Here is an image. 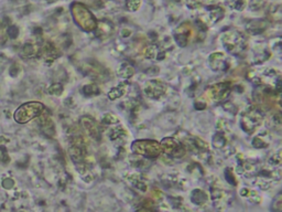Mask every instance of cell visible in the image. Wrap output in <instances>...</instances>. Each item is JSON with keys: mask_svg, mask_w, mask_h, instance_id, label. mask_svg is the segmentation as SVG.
<instances>
[{"mask_svg": "<svg viewBox=\"0 0 282 212\" xmlns=\"http://www.w3.org/2000/svg\"><path fill=\"white\" fill-rule=\"evenodd\" d=\"M120 34H121L122 38H128V37L131 36L132 31L130 30V29H128V28H123V29H121Z\"/></svg>", "mask_w": 282, "mask_h": 212, "instance_id": "34", "label": "cell"}, {"mask_svg": "<svg viewBox=\"0 0 282 212\" xmlns=\"http://www.w3.org/2000/svg\"><path fill=\"white\" fill-rule=\"evenodd\" d=\"M186 6L187 8H190L191 10L193 9H200L203 7V3L200 0H186Z\"/></svg>", "mask_w": 282, "mask_h": 212, "instance_id": "30", "label": "cell"}, {"mask_svg": "<svg viewBox=\"0 0 282 212\" xmlns=\"http://www.w3.org/2000/svg\"><path fill=\"white\" fill-rule=\"evenodd\" d=\"M44 110L43 104L39 102H30L27 104H23L17 110L14 114V120L20 124L30 122L33 118L40 116Z\"/></svg>", "mask_w": 282, "mask_h": 212, "instance_id": "5", "label": "cell"}, {"mask_svg": "<svg viewBox=\"0 0 282 212\" xmlns=\"http://www.w3.org/2000/svg\"><path fill=\"white\" fill-rule=\"evenodd\" d=\"M41 53H42V57L44 60L49 63H52L53 61H56L58 57H60V52H58L56 47L53 46L52 43L44 44L43 50Z\"/></svg>", "mask_w": 282, "mask_h": 212, "instance_id": "14", "label": "cell"}, {"mask_svg": "<svg viewBox=\"0 0 282 212\" xmlns=\"http://www.w3.org/2000/svg\"><path fill=\"white\" fill-rule=\"evenodd\" d=\"M246 28H247V31H248L250 34L257 36V34H261L266 30L267 22L265 20H254L247 24Z\"/></svg>", "mask_w": 282, "mask_h": 212, "instance_id": "17", "label": "cell"}, {"mask_svg": "<svg viewBox=\"0 0 282 212\" xmlns=\"http://www.w3.org/2000/svg\"><path fill=\"white\" fill-rule=\"evenodd\" d=\"M142 0H125V7L128 11L136 12L140 9Z\"/></svg>", "mask_w": 282, "mask_h": 212, "instance_id": "25", "label": "cell"}, {"mask_svg": "<svg viewBox=\"0 0 282 212\" xmlns=\"http://www.w3.org/2000/svg\"><path fill=\"white\" fill-rule=\"evenodd\" d=\"M113 30H115V27L112 21L110 20H100L97 21V27L95 29V34L96 37L98 38H108L111 37L112 34L113 33Z\"/></svg>", "mask_w": 282, "mask_h": 212, "instance_id": "13", "label": "cell"}, {"mask_svg": "<svg viewBox=\"0 0 282 212\" xmlns=\"http://www.w3.org/2000/svg\"><path fill=\"white\" fill-rule=\"evenodd\" d=\"M82 93L86 97H93V96L100 95L101 90H100V87H98L97 84H94V83H92V84L84 85L82 88Z\"/></svg>", "mask_w": 282, "mask_h": 212, "instance_id": "23", "label": "cell"}, {"mask_svg": "<svg viewBox=\"0 0 282 212\" xmlns=\"http://www.w3.org/2000/svg\"><path fill=\"white\" fill-rule=\"evenodd\" d=\"M231 91V84L230 82H221L216 83V84L212 85L209 90H207V95L214 102H223L225 101Z\"/></svg>", "mask_w": 282, "mask_h": 212, "instance_id": "8", "label": "cell"}, {"mask_svg": "<svg viewBox=\"0 0 282 212\" xmlns=\"http://www.w3.org/2000/svg\"><path fill=\"white\" fill-rule=\"evenodd\" d=\"M70 9L73 20L77 24L78 28H81L85 32L95 31L98 20L85 4L74 1L72 2Z\"/></svg>", "mask_w": 282, "mask_h": 212, "instance_id": "1", "label": "cell"}, {"mask_svg": "<svg viewBox=\"0 0 282 212\" xmlns=\"http://www.w3.org/2000/svg\"><path fill=\"white\" fill-rule=\"evenodd\" d=\"M142 56L148 60H152V59L159 57V47L157 44H149L142 50Z\"/></svg>", "mask_w": 282, "mask_h": 212, "instance_id": "21", "label": "cell"}, {"mask_svg": "<svg viewBox=\"0 0 282 212\" xmlns=\"http://www.w3.org/2000/svg\"><path fill=\"white\" fill-rule=\"evenodd\" d=\"M24 53H26L27 56H33L34 53H37V49L34 48L32 44H27V46L24 47Z\"/></svg>", "mask_w": 282, "mask_h": 212, "instance_id": "33", "label": "cell"}, {"mask_svg": "<svg viewBox=\"0 0 282 212\" xmlns=\"http://www.w3.org/2000/svg\"><path fill=\"white\" fill-rule=\"evenodd\" d=\"M49 93H50L51 95H56V96H60L62 95L63 93V85L60 84V83H56V84H53L49 88Z\"/></svg>", "mask_w": 282, "mask_h": 212, "instance_id": "28", "label": "cell"}, {"mask_svg": "<svg viewBox=\"0 0 282 212\" xmlns=\"http://www.w3.org/2000/svg\"><path fill=\"white\" fill-rule=\"evenodd\" d=\"M49 2H54V1H57V0H47Z\"/></svg>", "mask_w": 282, "mask_h": 212, "instance_id": "37", "label": "cell"}, {"mask_svg": "<svg viewBox=\"0 0 282 212\" xmlns=\"http://www.w3.org/2000/svg\"><path fill=\"white\" fill-rule=\"evenodd\" d=\"M227 6L232 10L242 11L247 7V0H226Z\"/></svg>", "mask_w": 282, "mask_h": 212, "instance_id": "24", "label": "cell"}, {"mask_svg": "<svg viewBox=\"0 0 282 212\" xmlns=\"http://www.w3.org/2000/svg\"><path fill=\"white\" fill-rule=\"evenodd\" d=\"M127 137H128V132L120 125H118L113 128V130H112L111 135H110V138L113 141H125Z\"/></svg>", "mask_w": 282, "mask_h": 212, "instance_id": "20", "label": "cell"}, {"mask_svg": "<svg viewBox=\"0 0 282 212\" xmlns=\"http://www.w3.org/2000/svg\"><path fill=\"white\" fill-rule=\"evenodd\" d=\"M81 125L83 127V130L85 131L88 135L92 138H94L95 141H100L102 136V130L101 126L96 122L95 118H93L92 116L84 115L81 117Z\"/></svg>", "mask_w": 282, "mask_h": 212, "instance_id": "11", "label": "cell"}, {"mask_svg": "<svg viewBox=\"0 0 282 212\" xmlns=\"http://www.w3.org/2000/svg\"><path fill=\"white\" fill-rule=\"evenodd\" d=\"M270 14H271V17L274 18V19H277V20H280V18H281V9H280L279 4H278V6H274L270 9Z\"/></svg>", "mask_w": 282, "mask_h": 212, "instance_id": "31", "label": "cell"}, {"mask_svg": "<svg viewBox=\"0 0 282 212\" xmlns=\"http://www.w3.org/2000/svg\"><path fill=\"white\" fill-rule=\"evenodd\" d=\"M209 66L214 72H226L231 66V59L224 52H214L209 57Z\"/></svg>", "mask_w": 282, "mask_h": 212, "instance_id": "6", "label": "cell"}, {"mask_svg": "<svg viewBox=\"0 0 282 212\" xmlns=\"http://www.w3.org/2000/svg\"><path fill=\"white\" fill-rule=\"evenodd\" d=\"M193 36V27L190 22H183L174 31V40L177 46L186 47Z\"/></svg>", "mask_w": 282, "mask_h": 212, "instance_id": "10", "label": "cell"}, {"mask_svg": "<svg viewBox=\"0 0 282 212\" xmlns=\"http://www.w3.org/2000/svg\"><path fill=\"white\" fill-rule=\"evenodd\" d=\"M247 4H249L251 10H259L265 4V0H249L247 1Z\"/></svg>", "mask_w": 282, "mask_h": 212, "instance_id": "29", "label": "cell"}, {"mask_svg": "<svg viewBox=\"0 0 282 212\" xmlns=\"http://www.w3.org/2000/svg\"><path fill=\"white\" fill-rule=\"evenodd\" d=\"M102 123L104 125H116L119 124V120H118L117 116L112 114V113H106L102 118Z\"/></svg>", "mask_w": 282, "mask_h": 212, "instance_id": "26", "label": "cell"}, {"mask_svg": "<svg viewBox=\"0 0 282 212\" xmlns=\"http://www.w3.org/2000/svg\"><path fill=\"white\" fill-rule=\"evenodd\" d=\"M206 107V103L203 102V103H199V102H195V108L196 110H204Z\"/></svg>", "mask_w": 282, "mask_h": 212, "instance_id": "35", "label": "cell"}, {"mask_svg": "<svg viewBox=\"0 0 282 212\" xmlns=\"http://www.w3.org/2000/svg\"><path fill=\"white\" fill-rule=\"evenodd\" d=\"M265 120L264 113L259 108L251 107L242 113L240 117V127L247 134H254L258 130V127L262 124Z\"/></svg>", "mask_w": 282, "mask_h": 212, "instance_id": "3", "label": "cell"}, {"mask_svg": "<svg viewBox=\"0 0 282 212\" xmlns=\"http://www.w3.org/2000/svg\"><path fill=\"white\" fill-rule=\"evenodd\" d=\"M40 125L44 134H47L48 136H54L56 134V128H54V124L52 120L49 116H42L40 121Z\"/></svg>", "mask_w": 282, "mask_h": 212, "instance_id": "19", "label": "cell"}, {"mask_svg": "<svg viewBox=\"0 0 282 212\" xmlns=\"http://www.w3.org/2000/svg\"><path fill=\"white\" fill-rule=\"evenodd\" d=\"M224 17H225V10H224V8H222V7L212 8L209 11V14H207L209 22L212 24L219 23L220 21L223 20V19H224Z\"/></svg>", "mask_w": 282, "mask_h": 212, "instance_id": "18", "label": "cell"}, {"mask_svg": "<svg viewBox=\"0 0 282 212\" xmlns=\"http://www.w3.org/2000/svg\"><path fill=\"white\" fill-rule=\"evenodd\" d=\"M212 144L217 149H221L223 147L227 145V138L225 137V134L222 132H217L214 134L212 138Z\"/></svg>", "mask_w": 282, "mask_h": 212, "instance_id": "22", "label": "cell"}, {"mask_svg": "<svg viewBox=\"0 0 282 212\" xmlns=\"http://www.w3.org/2000/svg\"><path fill=\"white\" fill-rule=\"evenodd\" d=\"M171 1H172V2H175V3H180V2L182 1V0H171Z\"/></svg>", "mask_w": 282, "mask_h": 212, "instance_id": "36", "label": "cell"}, {"mask_svg": "<svg viewBox=\"0 0 282 212\" xmlns=\"http://www.w3.org/2000/svg\"><path fill=\"white\" fill-rule=\"evenodd\" d=\"M160 144L162 147V151H165L167 155L171 157H174V158H180V157L184 156L186 152L184 145L173 137L163 138Z\"/></svg>", "mask_w": 282, "mask_h": 212, "instance_id": "7", "label": "cell"}, {"mask_svg": "<svg viewBox=\"0 0 282 212\" xmlns=\"http://www.w3.org/2000/svg\"><path fill=\"white\" fill-rule=\"evenodd\" d=\"M143 91H145V94L148 97L152 98V100H159L163 95H166L168 87L166 83H163L162 81L150 80L146 83Z\"/></svg>", "mask_w": 282, "mask_h": 212, "instance_id": "9", "label": "cell"}, {"mask_svg": "<svg viewBox=\"0 0 282 212\" xmlns=\"http://www.w3.org/2000/svg\"><path fill=\"white\" fill-rule=\"evenodd\" d=\"M269 162L272 165H279L281 162V151L279 150L278 152H277V154L272 156L271 158L269 159Z\"/></svg>", "mask_w": 282, "mask_h": 212, "instance_id": "32", "label": "cell"}, {"mask_svg": "<svg viewBox=\"0 0 282 212\" xmlns=\"http://www.w3.org/2000/svg\"><path fill=\"white\" fill-rule=\"evenodd\" d=\"M127 91H128L127 82H121L117 86L113 87L112 90L108 92L107 96H108V98H110L111 101H115V100H118V98L122 97L123 95H126Z\"/></svg>", "mask_w": 282, "mask_h": 212, "instance_id": "16", "label": "cell"}, {"mask_svg": "<svg viewBox=\"0 0 282 212\" xmlns=\"http://www.w3.org/2000/svg\"><path fill=\"white\" fill-rule=\"evenodd\" d=\"M135 68L129 62H122L117 68V75L123 78V80H129V78L135 75Z\"/></svg>", "mask_w": 282, "mask_h": 212, "instance_id": "15", "label": "cell"}, {"mask_svg": "<svg viewBox=\"0 0 282 212\" xmlns=\"http://www.w3.org/2000/svg\"><path fill=\"white\" fill-rule=\"evenodd\" d=\"M181 142L184 145L186 150H191L195 154H204V152H209L210 150L209 144L195 136H186L184 141Z\"/></svg>", "mask_w": 282, "mask_h": 212, "instance_id": "12", "label": "cell"}, {"mask_svg": "<svg viewBox=\"0 0 282 212\" xmlns=\"http://www.w3.org/2000/svg\"><path fill=\"white\" fill-rule=\"evenodd\" d=\"M130 147L133 152L148 158H157L162 152L161 144L155 140H137L132 141Z\"/></svg>", "mask_w": 282, "mask_h": 212, "instance_id": "4", "label": "cell"}, {"mask_svg": "<svg viewBox=\"0 0 282 212\" xmlns=\"http://www.w3.org/2000/svg\"><path fill=\"white\" fill-rule=\"evenodd\" d=\"M268 145H269V142L266 141L265 140H262L261 136H256L254 140H252V146H254L257 149L265 148V147H268Z\"/></svg>", "mask_w": 282, "mask_h": 212, "instance_id": "27", "label": "cell"}, {"mask_svg": "<svg viewBox=\"0 0 282 212\" xmlns=\"http://www.w3.org/2000/svg\"><path fill=\"white\" fill-rule=\"evenodd\" d=\"M221 42L225 50L234 56L241 54L248 48V41L245 34L235 29L223 32L221 34Z\"/></svg>", "mask_w": 282, "mask_h": 212, "instance_id": "2", "label": "cell"}, {"mask_svg": "<svg viewBox=\"0 0 282 212\" xmlns=\"http://www.w3.org/2000/svg\"><path fill=\"white\" fill-rule=\"evenodd\" d=\"M210 2H214V1H216V0H209Z\"/></svg>", "mask_w": 282, "mask_h": 212, "instance_id": "38", "label": "cell"}]
</instances>
